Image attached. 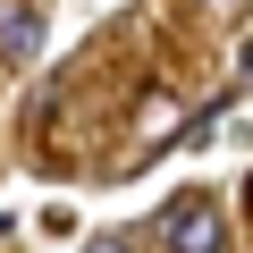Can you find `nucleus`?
Masks as SVG:
<instances>
[{"label": "nucleus", "mask_w": 253, "mask_h": 253, "mask_svg": "<svg viewBox=\"0 0 253 253\" xmlns=\"http://www.w3.org/2000/svg\"><path fill=\"white\" fill-rule=\"evenodd\" d=\"M169 253H228V219H219V194H177L169 219H161Z\"/></svg>", "instance_id": "obj_1"}, {"label": "nucleus", "mask_w": 253, "mask_h": 253, "mask_svg": "<svg viewBox=\"0 0 253 253\" xmlns=\"http://www.w3.org/2000/svg\"><path fill=\"white\" fill-rule=\"evenodd\" d=\"M34 42H42V9L34 0H0V59H34Z\"/></svg>", "instance_id": "obj_2"}, {"label": "nucleus", "mask_w": 253, "mask_h": 253, "mask_svg": "<svg viewBox=\"0 0 253 253\" xmlns=\"http://www.w3.org/2000/svg\"><path fill=\"white\" fill-rule=\"evenodd\" d=\"M228 118H236V93H228V101H211V110H194V126H186L177 144H211V135H219Z\"/></svg>", "instance_id": "obj_3"}, {"label": "nucleus", "mask_w": 253, "mask_h": 253, "mask_svg": "<svg viewBox=\"0 0 253 253\" xmlns=\"http://www.w3.org/2000/svg\"><path fill=\"white\" fill-rule=\"evenodd\" d=\"M93 253H126V236H101V245H93Z\"/></svg>", "instance_id": "obj_4"}, {"label": "nucleus", "mask_w": 253, "mask_h": 253, "mask_svg": "<svg viewBox=\"0 0 253 253\" xmlns=\"http://www.w3.org/2000/svg\"><path fill=\"white\" fill-rule=\"evenodd\" d=\"M0 228H9V219H0Z\"/></svg>", "instance_id": "obj_5"}]
</instances>
